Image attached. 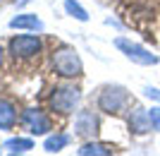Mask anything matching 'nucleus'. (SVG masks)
<instances>
[{"label": "nucleus", "instance_id": "nucleus-13", "mask_svg": "<svg viewBox=\"0 0 160 156\" xmlns=\"http://www.w3.org/2000/svg\"><path fill=\"white\" fill-rule=\"evenodd\" d=\"M65 10H67L69 14H72V17H77L79 22H86V19H88L86 10H84V7H81L79 3H74V0H67V3H65Z\"/></svg>", "mask_w": 160, "mask_h": 156}, {"label": "nucleus", "instance_id": "nucleus-6", "mask_svg": "<svg viewBox=\"0 0 160 156\" xmlns=\"http://www.w3.org/2000/svg\"><path fill=\"white\" fill-rule=\"evenodd\" d=\"M22 125H24L31 135H46L48 130H50L48 118L43 116V110H38V108H29L27 113L22 116Z\"/></svg>", "mask_w": 160, "mask_h": 156}, {"label": "nucleus", "instance_id": "nucleus-14", "mask_svg": "<svg viewBox=\"0 0 160 156\" xmlns=\"http://www.w3.org/2000/svg\"><path fill=\"white\" fill-rule=\"evenodd\" d=\"M81 156H91V154H110V149L108 147H103V144H86V147H81L79 149Z\"/></svg>", "mask_w": 160, "mask_h": 156}, {"label": "nucleus", "instance_id": "nucleus-16", "mask_svg": "<svg viewBox=\"0 0 160 156\" xmlns=\"http://www.w3.org/2000/svg\"><path fill=\"white\" fill-rule=\"evenodd\" d=\"M143 94L151 96V99H155V101H160V91H158V89H153V87H146V89H143Z\"/></svg>", "mask_w": 160, "mask_h": 156}, {"label": "nucleus", "instance_id": "nucleus-7", "mask_svg": "<svg viewBox=\"0 0 160 156\" xmlns=\"http://www.w3.org/2000/svg\"><path fill=\"white\" fill-rule=\"evenodd\" d=\"M96 116L91 113V110H81L79 116H77V120H74V130H77V135L81 137H88L96 132Z\"/></svg>", "mask_w": 160, "mask_h": 156}, {"label": "nucleus", "instance_id": "nucleus-10", "mask_svg": "<svg viewBox=\"0 0 160 156\" xmlns=\"http://www.w3.org/2000/svg\"><path fill=\"white\" fill-rule=\"evenodd\" d=\"M10 27L12 29H43V24H41V19L36 14H19V17H14L10 22Z\"/></svg>", "mask_w": 160, "mask_h": 156}, {"label": "nucleus", "instance_id": "nucleus-11", "mask_svg": "<svg viewBox=\"0 0 160 156\" xmlns=\"http://www.w3.org/2000/svg\"><path fill=\"white\" fill-rule=\"evenodd\" d=\"M5 149L10 151V154H24V151L33 149V142L31 139H7Z\"/></svg>", "mask_w": 160, "mask_h": 156}, {"label": "nucleus", "instance_id": "nucleus-17", "mask_svg": "<svg viewBox=\"0 0 160 156\" xmlns=\"http://www.w3.org/2000/svg\"><path fill=\"white\" fill-rule=\"evenodd\" d=\"M0 53H2V51H0ZM0 62H2V55H0Z\"/></svg>", "mask_w": 160, "mask_h": 156}, {"label": "nucleus", "instance_id": "nucleus-5", "mask_svg": "<svg viewBox=\"0 0 160 156\" xmlns=\"http://www.w3.org/2000/svg\"><path fill=\"white\" fill-rule=\"evenodd\" d=\"M41 51V41L38 36H17L10 41V53L14 58H31Z\"/></svg>", "mask_w": 160, "mask_h": 156}, {"label": "nucleus", "instance_id": "nucleus-8", "mask_svg": "<svg viewBox=\"0 0 160 156\" xmlns=\"http://www.w3.org/2000/svg\"><path fill=\"white\" fill-rule=\"evenodd\" d=\"M129 127H132L136 135H143V132H148V130H151V118H148V110H143V108L132 110Z\"/></svg>", "mask_w": 160, "mask_h": 156}, {"label": "nucleus", "instance_id": "nucleus-2", "mask_svg": "<svg viewBox=\"0 0 160 156\" xmlns=\"http://www.w3.org/2000/svg\"><path fill=\"white\" fill-rule=\"evenodd\" d=\"M79 99H81V94L77 87H60V89H55V94L50 96V106L58 113H72L74 106L79 103Z\"/></svg>", "mask_w": 160, "mask_h": 156}, {"label": "nucleus", "instance_id": "nucleus-3", "mask_svg": "<svg viewBox=\"0 0 160 156\" xmlns=\"http://www.w3.org/2000/svg\"><path fill=\"white\" fill-rule=\"evenodd\" d=\"M127 101H129V96L122 87H108L105 91L100 94L98 106H100V110H105V113H120V110L127 106Z\"/></svg>", "mask_w": 160, "mask_h": 156}, {"label": "nucleus", "instance_id": "nucleus-12", "mask_svg": "<svg viewBox=\"0 0 160 156\" xmlns=\"http://www.w3.org/2000/svg\"><path fill=\"white\" fill-rule=\"evenodd\" d=\"M67 142H69V137H67V135H53V137H48V139H46L43 147H46V151L53 154V151H60L62 147H67Z\"/></svg>", "mask_w": 160, "mask_h": 156}, {"label": "nucleus", "instance_id": "nucleus-15", "mask_svg": "<svg viewBox=\"0 0 160 156\" xmlns=\"http://www.w3.org/2000/svg\"><path fill=\"white\" fill-rule=\"evenodd\" d=\"M148 118H151L153 130H160V108H151V110H148Z\"/></svg>", "mask_w": 160, "mask_h": 156}, {"label": "nucleus", "instance_id": "nucleus-1", "mask_svg": "<svg viewBox=\"0 0 160 156\" xmlns=\"http://www.w3.org/2000/svg\"><path fill=\"white\" fill-rule=\"evenodd\" d=\"M53 65H55V72L62 75V77H74V75L81 72V60H79V55L74 53L72 48H60V51H55Z\"/></svg>", "mask_w": 160, "mask_h": 156}, {"label": "nucleus", "instance_id": "nucleus-4", "mask_svg": "<svg viewBox=\"0 0 160 156\" xmlns=\"http://www.w3.org/2000/svg\"><path fill=\"white\" fill-rule=\"evenodd\" d=\"M115 46L120 48L129 60L139 62V65H155V62H158V55L148 53L146 48H141L139 43H132V41H127V39H117V41H115Z\"/></svg>", "mask_w": 160, "mask_h": 156}, {"label": "nucleus", "instance_id": "nucleus-9", "mask_svg": "<svg viewBox=\"0 0 160 156\" xmlns=\"http://www.w3.org/2000/svg\"><path fill=\"white\" fill-rule=\"evenodd\" d=\"M17 120V113H14V106L10 101H0V130H10Z\"/></svg>", "mask_w": 160, "mask_h": 156}]
</instances>
